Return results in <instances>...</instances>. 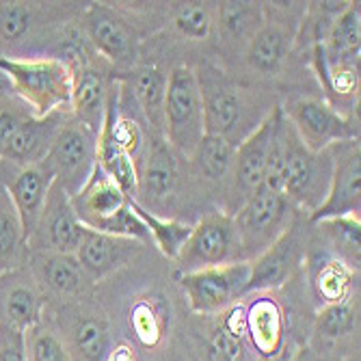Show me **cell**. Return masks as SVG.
Returning a JSON list of instances; mask_svg holds the SVG:
<instances>
[{
	"label": "cell",
	"mask_w": 361,
	"mask_h": 361,
	"mask_svg": "<svg viewBox=\"0 0 361 361\" xmlns=\"http://www.w3.org/2000/svg\"><path fill=\"white\" fill-rule=\"evenodd\" d=\"M0 76H5L16 97L32 111L35 117H46L56 111L70 113L72 70L59 59H5L0 56Z\"/></svg>",
	"instance_id": "1"
},
{
	"label": "cell",
	"mask_w": 361,
	"mask_h": 361,
	"mask_svg": "<svg viewBox=\"0 0 361 361\" xmlns=\"http://www.w3.org/2000/svg\"><path fill=\"white\" fill-rule=\"evenodd\" d=\"M334 176V152L307 149L286 119L283 130V158L279 173V190L292 206H301L310 214L326 200Z\"/></svg>",
	"instance_id": "2"
},
{
	"label": "cell",
	"mask_w": 361,
	"mask_h": 361,
	"mask_svg": "<svg viewBox=\"0 0 361 361\" xmlns=\"http://www.w3.org/2000/svg\"><path fill=\"white\" fill-rule=\"evenodd\" d=\"M56 3H24V0H0V56L5 59H37L35 46H56L65 28L56 26ZM50 50V54H52Z\"/></svg>",
	"instance_id": "3"
},
{
	"label": "cell",
	"mask_w": 361,
	"mask_h": 361,
	"mask_svg": "<svg viewBox=\"0 0 361 361\" xmlns=\"http://www.w3.org/2000/svg\"><path fill=\"white\" fill-rule=\"evenodd\" d=\"M292 210L294 206L283 192L264 184L253 190L232 216L238 236L240 259L251 262L259 253H264L292 225Z\"/></svg>",
	"instance_id": "4"
},
{
	"label": "cell",
	"mask_w": 361,
	"mask_h": 361,
	"mask_svg": "<svg viewBox=\"0 0 361 361\" xmlns=\"http://www.w3.org/2000/svg\"><path fill=\"white\" fill-rule=\"evenodd\" d=\"M204 135V104L197 74L186 65H178L167 78L165 141L171 149L180 152L186 158H192Z\"/></svg>",
	"instance_id": "5"
},
{
	"label": "cell",
	"mask_w": 361,
	"mask_h": 361,
	"mask_svg": "<svg viewBox=\"0 0 361 361\" xmlns=\"http://www.w3.org/2000/svg\"><path fill=\"white\" fill-rule=\"evenodd\" d=\"M42 165L72 200L89 182L97 165V135L70 115Z\"/></svg>",
	"instance_id": "6"
},
{
	"label": "cell",
	"mask_w": 361,
	"mask_h": 361,
	"mask_svg": "<svg viewBox=\"0 0 361 361\" xmlns=\"http://www.w3.org/2000/svg\"><path fill=\"white\" fill-rule=\"evenodd\" d=\"M301 143L312 152H324L342 141L359 139V126L336 111L329 100L297 97L281 106Z\"/></svg>",
	"instance_id": "7"
},
{
	"label": "cell",
	"mask_w": 361,
	"mask_h": 361,
	"mask_svg": "<svg viewBox=\"0 0 361 361\" xmlns=\"http://www.w3.org/2000/svg\"><path fill=\"white\" fill-rule=\"evenodd\" d=\"M229 262H243L234 219L223 212L204 216L192 225L190 236L176 257L180 275L204 271Z\"/></svg>",
	"instance_id": "8"
},
{
	"label": "cell",
	"mask_w": 361,
	"mask_h": 361,
	"mask_svg": "<svg viewBox=\"0 0 361 361\" xmlns=\"http://www.w3.org/2000/svg\"><path fill=\"white\" fill-rule=\"evenodd\" d=\"M44 314L52 322L74 361L106 359L111 336L106 322L97 314L87 312L78 301L46 303Z\"/></svg>",
	"instance_id": "9"
},
{
	"label": "cell",
	"mask_w": 361,
	"mask_h": 361,
	"mask_svg": "<svg viewBox=\"0 0 361 361\" xmlns=\"http://www.w3.org/2000/svg\"><path fill=\"white\" fill-rule=\"evenodd\" d=\"M197 74L204 104V128L206 135L223 137L229 143L238 145L249 137L247 126V104L240 91L212 68H204Z\"/></svg>",
	"instance_id": "10"
},
{
	"label": "cell",
	"mask_w": 361,
	"mask_h": 361,
	"mask_svg": "<svg viewBox=\"0 0 361 361\" xmlns=\"http://www.w3.org/2000/svg\"><path fill=\"white\" fill-rule=\"evenodd\" d=\"M249 277L251 262H229V264L184 273L180 275V286L197 314H219L247 294Z\"/></svg>",
	"instance_id": "11"
},
{
	"label": "cell",
	"mask_w": 361,
	"mask_h": 361,
	"mask_svg": "<svg viewBox=\"0 0 361 361\" xmlns=\"http://www.w3.org/2000/svg\"><path fill=\"white\" fill-rule=\"evenodd\" d=\"M331 152H334V176H331L326 200L320 204L316 212H312L314 223H320L326 219H344V216L359 219V210H361L359 139L336 143Z\"/></svg>",
	"instance_id": "12"
},
{
	"label": "cell",
	"mask_w": 361,
	"mask_h": 361,
	"mask_svg": "<svg viewBox=\"0 0 361 361\" xmlns=\"http://www.w3.org/2000/svg\"><path fill=\"white\" fill-rule=\"evenodd\" d=\"M82 234L85 225L78 221L72 200L56 182H52L35 232L26 240V251H54L74 255Z\"/></svg>",
	"instance_id": "13"
},
{
	"label": "cell",
	"mask_w": 361,
	"mask_h": 361,
	"mask_svg": "<svg viewBox=\"0 0 361 361\" xmlns=\"http://www.w3.org/2000/svg\"><path fill=\"white\" fill-rule=\"evenodd\" d=\"M82 32L95 54L115 68H133L139 56V37L121 16L102 5H91L82 16Z\"/></svg>",
	"instance_id": "14"
},
{
	"label": "cell",
	"mask_w": 361,
	"mask_h": 361,
	"mask_svg": "<svg viewBox=\"0 0 361 361\" xmlns=\"http://www.w3.org/2000/svg\"><path fill=\"white\" fill-rule=\"evenodd\" d=\"M26 267L39 283L48 303L76 301L91 286V277L72 253L28 251Z\"/></svg>",
	"instance_id": "15"
},
{
	"label": "cell",
	"mask_w": 361,
	"mask_h": 361,
	"mask_svg": "<svg viewBox=\"0 0 361 361\" xmlns=\"http://www.w3.org/2000/svg\"><path fill=\"white\" fill-rule=\"evenodd\" d=\"M52 182L54 178L44 165L20 167L7 160H0V184L5 186L18 210L24 243L35 232Z\"/></svg>",
	"instance_id": "16"
},
{
	"label": "cell",
	"mask_w": 361,
	"mask_h": 361,
	"mask_svg": "<svg viewBox=\"0 0 361 361\" xmlns=\"http://www.w3.org/2000/svg\"><path fill=\"white\" fill-rule=\"evenodd\" d=\"M46 297L26 262L22 267L0 271V322L28 331L46 310Z\"/></svg>",
	"instance_id": "17"
},
{
	"label": "cell",
	"mask_w": 361,
	"mask_h": 361,
	"mask_svg": "<svg viewBox=\"0 0 361 361\" xmlns=\"http://www.w3.org/2000/svg\"><path fill=\"white\" fill-rule=\"evenodd\" d=\"M273 128H275V109L257 123V128L245 141H240L236 145L232 176H234V195L238 192V197H240L238 208L245 204V200L253 190H257L262 184H264Z\"/></svg>",
	"instance_id": "18"
},
{
	"label": "cell",
	"mask_w": 361,
	"mask_h": 361,
	"mask_svg": "<svg viewBox=\"0 0 361 361\" xmlns=\"http://www.w3.org/2000/svg\"><path fill=\"white\" fill-rule=\"evenodd\" d=\"M68 117H70L68 111H56L46 117L30 115L16 130V135L7 143L5 152L0 154V160H7L11 165H20V167L42 165L59 135L61 126Z\"/></svg>",
	"instance_id": "19"
},
{
	"label": "cell",
	"mask_w": 361,
	"mask_h": 361,
	"mask_svg": "<svg viewBox=\"0 0 361 361\" xmlns=\"http://www.w3.org/2000/svg\"><path fill=\"white\" fill-rule=\"evenodd\" d=\"M72 100H70V115L85 123L95 135H100V128L106 115V104L111 87L115 80H109L106 74L97 68V63L87 61L72 70Z\"/></svg>",
	"instance_id": "20"
},
{
	"label": "cell",
	"mask_w": 361,
	"mask_h": 361,
	"mask_svg": "<svg viewBox=\"0 0 361 361\" xmlns=\"http://www.w3.org/2000/svg\"><path fill=\"white\" fill-rule=\"evenodd\" d=\"M303 259V247L297 229L292 225L286 232L255 259H251V277L247 283V292L277 288L294 273Z\"/></svg>",
	"instance_id": "21"
},
{
	"label": "cell",
	"mask_w": 361,
	"mask_h": 361,
	"mask_svg": "<svg viewBox=\"0 0 361 361\" xmlns=\"http://www.w3.org/2000/svg\"><path fill=\"white\" fill-rule=\"evenodd\" d=\"M139 243L117 238L109 234L93 232V229L85 227L82 240L76 249V259L80 262L82 271L91 277V281L104 279L117 269L126 267L139 251Z\"/></svg>",
	"instance_id": "22"
},
{
	"label": "cell",
	"mask_w": 361,
	"mask_h": 361,
	"mask_svg": "<svg viewBox=\"0 0 361 361\" xmlns=\"http://www.w3.org/2000/svg\"><path fill=\"white\" fill-rule=\"evenodd\" d=\"M130 202L133 200H130V197L97 165H95L89 182L82 186V190L76 197H72V206H74L78 221L89 229L95 223H100V221L113 216L115 212H119Z\"/></svg>",
	"instance_id": "23"
},
{
	"label": "cell",
	"mask_w": 361,
	"mask_h": 361,
	"mask_svg": "<svg viewBox=\"0 0 361 361\" xmlns=\"http://www.w3.org/2000/svg\"><path fill=\"white\" fill-rule=\"evenodd\" d=\"M149 133L165 139V91L167 76L156 68H137L126 82Z\"/></svg>",
	"instance_id": "24"
},
{
	"label": "cell",
	"mask_w": 361,
	"mask_h": 361,
	"mask_svg": "<svg viewBox=\"0 0 361 361\" xmlns=\"http://www.w3.org/2000/svg\"><path fill=\"white\" fill-rule=\"evenodd\" d=\"M176 180H178V167H176L173 149L165 139L154 137L139 167L137 195L147 197L149 202H162L173 190Z\"/></svg>",
	"instance_id": "25"
},
{
	"label": "cell",
	"mask_w": 361,
	"mask_h": 361,
	"mask_svg": "<svg viewBox=\"0 0 361 361\" xmlns=\"http://www.w3.org/2000/svg\"><path fill=\"white\" fill-rule=\"evenodd\" d=\"M292 32L279 22H264L247 44V61L262 74H275L288 56Z\"/></svg>",
	"instance_id": "26"
},
{
	"label": "cell",
	"mask_w": 361,
	"mask_h": 361,
	"mask_svg": "<svg viewBox=\"0 0 361 361\" xmlns=\"http://www.w3.org/2000/svg\"><path fill=\"white\" fill-rule=\"evenodd\" d=\"M361 44V13L359 3H348V7L336 18L329 37L322 44L324 59L329 63H359Z\"/></svg>",
	"instance_id": "27"
},
{
	"label": "cell",
	"mask_w": 361,
	"mask_h": 361,
	"mask_svg": "<svg viewBox=\"0 0 361 361\" xmlns=\"http://www.w3.org/2000/svg\"><path fill=\"white\" fill-rule=\"evenodd\" d=\"M26 255L28 251L18 210L5 186L0 184V271L22 267Z\"/></svg>",
	"instance_id": "28"
},
{
	"label": "cell",
	"mask_w": 361,
	"mask_h": 361,
	"mask_svg": "<svg viewBox=\"0 0 361 361\" xmlns=\"http://www.w3.org/2000/svg\"><path fill=\"white\" fill-rule=\"evenodd\" d=\"M133 208L137 212V216L143 221V225L147 227L152 243L160 249L162 255H167L169 259H176L178 253L182 251L184 243L190 236L192 225L184 223V221H176V219H165L158 216L156 212H152L149 208H145L143 204L133 200Z\"/></svg>",
	"instance_id": "29"
},
{
	"label": "cell",
	"mask_w": 361,
	"mask_h": 361,
	"mask_svg": "<svg viewBox=\"0 0 361 361\" xmlns=\"http://www.w3.org/2000/svg\"><path fill=\"white\" fill-rule=\"evenodd\" d=\"M264 24V11L259 3H221L219 26L227 39H249Z\"/></svg>",
	"instance_id": "30"
},
{
	"label": "cell",
	"mask_w": 361,
	"mask_h": 361,
	"mask_svg": "<svg viewBox=\"0 0 361 361\" xmlns=\"http://www.w3.org/2000/svg\"><path fill=\"white\" fill-rule=\"evenodd\" d=\"M234 158H236V145L214 135H204V139L200 141V145H197L192 154L197 169L208 180L225 178L232 171Z\"/></svg>",
	"instance_id": "31"
},
{
	"label": "cell",
	"mask_w": 361,
	"mask_h": 361,
	"mask_svg": "<svg viewBox=\"0 0 361 361\" xmlns=\"http://www.w3.org/2000/svg\"><path fill=\"white\" fill-rule=\"evenodd\" d=\"M26 357L28 361H74L46 314L26 331Z\"/></svg>",
	"instance_id": "32"
},
{
	"label": "cell",
	"mask_w": 361,
	"mask_h": 361,
	"mask_svg": "<svg viewBox=\"0 0 361 361\" xmlns=\"http://www.w3.org/2000/svg\"><path fill=\"white\" fill-rule=\"evenodd\" d=\"M326 227V236L331 238V245L338 249L344 264L350 269H359V219L344 216V219H326L320 221Z\"/></svg>",
	"instance_id": "33"
},
{
	"label": "cell",
	"mask_w": 361,
	"mask_h": 361,
	"mask_svg": "<svg viewBox=\"0 0 361 361\" xmlns=\"http://www.w3.org/2000/svg\"><path fill=\"white\" fill-rule=\"evenodd\" d=\"M173 24L184 37L206 39L214 24L212 7L208 3H178L173 7Z\"/></svg>",
	"instance_id": "34"
},
{
	"label": "cell",
	"mask_w": 361,
	"mask_h": 361,
	"mask_svg": "<svg viewBox=\"0 0 361 361\" xmlns=\"http://www.w3.org/2000/svg\"><path fill=\"white\" fill-rule=\"evenodd\" d=\"M314 286H316L318 294L326 303L344 301L346 290L350 286V275H348V271L344 267V262L326 259L324 264H320L318 275L314 279Z\"/></svg>",
	"instance_id": "35"
},
{
	"label": "cell",
	"mask_w": 361,
	"mask_h": 361,
	"mask_svg": "<svg viewBox=\"0 0 361 361\" xmlns=\"http://www.w3.org/2000/svg\"><path fill=\"white\" fill-rule=\"evenodd\" d=\"M32 115V111L11 93V89L0 93V154L5 152L7 143L16 135V130Z\"/></svg>",
	"instance_id": "36"
},
{
	"label": "cell",
	"mask_w": 361,
	"mask_h": 361,
	"mask_svg": "<svg viewBox=\"0 0 361 361\" xmlns=\"http://www.w3.org/2000/svg\"><path fill=\"white\" fill-rule=\"evenodd\" d=\"M251 329L255 344L262 350H271L279 338V314L271 303H257L251 312Z\"/></svg>",
	"instance_id": "37"
},
{
	"label": "cell",
	"mask_w": 361,
	"mask_h": 361,
	"mask_svg": "<svg viewBox=\"0 0 361 361\" xmlns=\"http://www.w3.org/2000/svg\"><path fill=\"white\" fill-rule=\"evenodd\" d=\"M353 322H355V316L348 303L344 301L326 303V307L320 312V318H318V331L326 338H340L353 329Z\"/></svg>",
	"instance_id": "38"
},
{
	"label": "cell",
	"mask_w": 361,
	"mask_h": 361,
	"mask_svg": "<svg viewBox=\"0 0 361 361\" xmlns=\"http://www.w3.org/2000/svg\"><path fill=\"white\" fill-rule=\"evenodd\" d=\"M0 361H28L26 331L0 322Z\"/></svg>",
	"instance_id": "39"
}]
</instances>
